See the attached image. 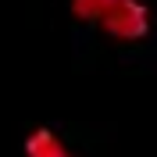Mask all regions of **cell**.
Wrapping results in <instances>:
<instances>
[{"mask_svg":"<svg viewBox=\"0 0 157 157\" xmlns=\"http://www.w3.org/2000/svg\"><path fill=\"white\" fill-rule=\"evenodd\" d=\"M71 18L111 43H143L154 32V11L147 0H71Z\"/></svg>","mask_w":157,"mask_h":157,"instance_id":"obj_1","label":"cell"},{"mask_svg":"<svg viewBox=\"0 0 157 157\" xmlns=\"http://www.w3.org/2000/svg\"><path fill=\"white\" fill-rule=\"evenodd\" d=\"M21 150H25V157H78L64 143V136L54 132V128H47V125L32 128L29 136H25V143H21Z\"/></svg>","mask_w":157,"mask_h":157,"instance_id":"obj_2","label":"cell"}]
</instances>
